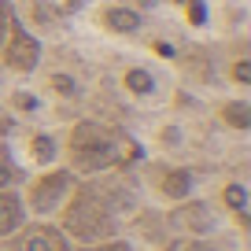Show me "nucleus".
<instances>
[{
  "label": "nucleus",
  "mask_w": 251,
  "mask_h": 251,
  "mask_svg": "<svg viewBox=\"0 0 251 251\" xmlns=\"http://www.w3.org/2000/svg\"><path fill=\"white\" fill-rule=\"evenodd\" d=\"M144 159L141 141H133L129 133L103 126L96 118H81L71 126L67 133V166L78 177H93V174H115L126 170Z\"/></svg>",
  "instance_id": "1"
},
{
  "label": "nucleus",
  "mask_w": 251,
  "mask_h": 251,
  "mask_svg": "<svg viewBox=\"0 0 251 251\" xmlns=\"http://www.w3.org/2000/svg\"><path fill=\"white\" fill-rule=\"evenodd\" d=\"M55 226L67 233V240H71L74 248L103 244V240L122 236V218H118L115 207L103 200L96 181H78V185H74L67 203L59 207V222H55Z\"/></svg>",
  "instance_id": "2"
},
{
  "label": "nucleus",
  "mask_w": 251,
  "mask_h": 251,
  "mask_svg": "<svg viewBox=\"0 0 251 251\" xmlns=\"http://www.w3.org/2000/svg\"><path fill=\"white\" fill-rule=\"evenodd\" d=\"M78 174L71 170V166H45V170L37 174V177L26 185V214H33V218H55L59 214V207L67 203V196L74 192V185H78Z\"/></svg>",
  "instance_id": "3"
},
{
  "label": "nucleus",
  "mask_w": 251,
  "mask_h": 251,
  "mask_svg": "<svg viewBox=\"0 0 251 251\" xmlns=\"http://www.w3.org/2000/svg\"><path fill=\"white\" fill-rule=\"evenodd\" d=\"M166 226L177 236H214V233H222L226 218L214 211V203L192 196L185 203H174V211L166 214Z\"/></svg>",
  "instance_id": "4"
},
{
  "label": "nucleus",
  "mask_w": 251,
  "mask_h": 251,
  "mask_svg": "<svg viewBox=\"0 0 251 251\" xmlns=\"http://www.w3.org/2000/svg\"><path fill=\"white\" fill-rule=\"evenodd\" d=\"M8 251H74V244L52 218H33L8 236Z\"/></svg>",
  "instance_id": "5"
},
{
  "label": "nucleus",
  "mask_w": 251,
  "mask_h": 251,
  "mask_svg": "<svg viewBox=\"0 0 251 251\" xmlns=\"http://www.w3.org/2000/svg\"><path fill=\"white\" fill-rule=\"evenodd\" d=\"M148 181H151L155 200H163V203H170V207L192 200V188H196V174L188 170V166H177V163L151 166V170H148Z\"/></svg>",
  "instance_id": "6"
},
{
  "label": "nucleus",
  "mask_w": 251,
  "mask_h": 251,
  "mask_svg": "<svg viewBox=\"0 0 251 251\" xmlns=\"http://www.w3.org/2000/svg\"><path fill=\"white\" fill-rule=\"evenodd\" d=\"M37 63H41V41L23 23H11L8 45H4V67L15 74H33Z\"/></svg>",
  "instance_id": "7"
},
{
  "label": "nucleus",
  "mask_w": 251,
  "mask_h": 251,
  "mask_svg": "<svg viewBox=\"0 0 251 251\" xmlns=\"http://www.w3.org/2000/svg\"><path fill=\"white\" fill-rule=\"evenodd\" d=\"M26 222H30V214H26L23 196H19L15 188H0V240H8L11 233H19Z\"/></svg>",
  "instance_id": "8"
},
{
  "label": "nucleus",
  "mask_w": 251,
  "mask_h": 251,
  "mask_svg": "<svg viewBox=\"0 0 251 251\" xmlns=\"http://www.w3.org/2000/svg\"><path fill=\"white\" fill-rule=\"evenodd\" d=\"M100 26L111 33H118V37H129V33H137L144 26L141 11L129 8V4H107V8L100 11Z\"/></svg>",
  "instance_id": "9"
},
{
  "label": "nucleus",
  "mask_w": 251,
  "mask_h": 251,
  "mask_svg": "<svg viewBox=\"0 0 251 251\" xmlns=\"http://www.w3.org/2000/svg\"><path fill=\"white\" fill-rule=\"evenodd\" d=\"M159 251H233L222 233L214 236H170Z\"/></svg>",
  "instance_id": "10"
},
{
  "label": "nucleus",
  "mask_w": 251,
  "mask_h": 251,
  "mask_svg": "<svg viewBox=\"0 0 251 251\" xmlns=\"http://www.w3.org/2000/svg\"><path fill=\"white\" fill-rule=\"evenodd\" d=\"M26 151H30V163L41 166V170L59 163V141H55V133H33Z\"/></svg>",
  "instance_id": "11"
},
{
  "label": "nucleus",
  "mask_w": 251,
  "mask_h": 251,
  "mask_svg": "<svg viewBox=\"0 0 251 251\" xmlns=\"http://www.w3.org/2000/svg\"><path fill=\"white\" fill-rule=\"evenodd\" d=\"M122 89H126L129 96H137V100H148V96H155L159 81H155V74H151L148 67H126Z\"/></svg>",
  "instance_id": "12"
},
{
  "label": "nucleus",
  "mask_w": 251,
  "mask_h": 251,
  "mask_svg": "<svg viewBox=\"0 0 251 251\" xmlns=\"http://www.w3.org/2000/svg\"><path fill=\"white\" fill-rule=\"evenodd\" d=\"M218 200H222V211H229L240 226H248V185H240V181H226Z\"/></svg>",
  "instance_id": "13"
},
{
  "label": "nucleus",
  "mask_w": 251,
  "mask_h": 251,
  "mask_svg": "<svg viewBox=\"0 0 251 251\" xmlns=\"http://www.w3.org/2000/svg\"><path fill=\"white\" fill-rule=\"evenodd\" d=\"M218 118L229 129H236V133H248L251 129V103L248 100H226L218 107Z\"/></svg>",
  "instance_id": "14"
},
{
  "label": "nucleus",
  "mask_w": 251,
  "mask_h": 251,
  "mask_svg": "<svg viewBox=\"0 0 251 251\" xmlns=\"http://www.w3.org/2000/svg\"><path fill=\"white\" fill-rule=\"evenodd\" d=\"M15 181H19V170L11 163V148L0 141V188H15Z\"/></svg>",
  "instance_id": "15"
},
{
  "label": "nucleus",
  "mask_w": 251,
  "mask_h": 251,
  "mask_svg": "<svg viewBox=\"0 0 251 251\" xmlns=\"http://www.w3.org/2000/svg\"><path fill=\"white\" fill-rule=\"evenodd\" d=\"M11 111H19V115H37L41 100L30 93V89H19V93H11Z\"/></svg>",
  "instance_id": "16"
},
{
  "label": "nucleus",
  "mask_w": 251,
  "mask_h": 251,
  "mask_svg": "<svg viewBox=\"0 0 251 251\" xmlns=\"http://www.w3.org/2000/svg\"><path fill=\"white\" fill-rule=\"evenodd\" d=\"M48 85H52V89H55V93H59V96H67V100L81 93V89H78V81H74L71 74H59V71H55L52 78H48Z\"/></svg>",
  "instance_id": "17"
},
{
  "label": "nucleus",
  "mask_w": 251,
  "mask_h": 251,
  "mask_svg": "<svg viewBox=\"0 0 251 251\" xmlns=\"http://www.w3.org/2000/svg\"><path fill=\"white\" fill-rule=\"evenodd\" d=\"M74 251H137L126 236H115V240H103V244H85V248H74Z\"/></svg>",
  "instance_id": "18"
},
{
  "label": "nucleus",
  "mask_w": 251,
  "mask_h": 251,
  "mask_svg": "<svg viewBox=\"0 0 251 251\" xmlns=\"http://www.w3.org/2000/svg\"><path fill=\"white\" fill-rule=\"evenodd\" d=\"M181 4H185V15H188V23H192V26H203V23H207L203 0H181Z\"/></svg>",
  "instance_id": "19"
},
{
  "label": "nucleus",
  "mask_w": 251,
  "mask_h": 251,
  "mask_svg": "<svg viewBox=\"0 0 251 251\" xmlns=\"http://www.w3.org/2000/svg\"><path fill=\"white\" fill-rule=\"evenodd\" d=\"M229 74H233V81H236V85H251V59H236Z\"/></svg>",
  "instance_id": "20"
},
{
  "label": "nucleus",
  "mask_w": 251,
  "mask_h": 251,
  "mask_svg": "<svg viewBox=\"0 0 251 251\" xmlns=\"http://www.w3.org/2000/svg\"><path fill=\"white\" fill-rule=\"evenodd\" d=\"M159 141H163V144H170V148H174V144H181V129H177V126H166L163 133H159Z\"/></svg>",
  "instance_id": "21"
},
{
  "label": "nucleus",
  "mask_w": 251,
  "mask_h": 251,
  "mask_svg": "<svg viewBox=\"0 0 251 251\" xmlns=\"http://www.w3.org/2000/svg\"><path fill=\"white\" fill-rule=\"evenodd\" d=\"M151 48H155L159 55H166V59H170V55H174V45H166V41H155V45H151Z\"/></svg>",
  "instance_id": "22"
},
{
  "label": "nucleus",
  "mask_w": 251,
  "mask_h": 251,
  "mask_svg": "<svg viewBox=\"0 0 251 251\" xmlns=\"http://www.w3.org/2000/svg\"><path fill=\"white\" fill-rule=\"evenodd\" d=\"M4 30H8V8L0 4V37H4Z\"/></svg>",
  "instance_id": "23"
},
{
  "label": "nucleus",
  "mask_w": 251,
  "mask_h": 251,
  "mask_svg": "<svg viewBox=\"0 0 251 251\" xmlns=\"http://www.w3.org/2000/svg\"><path fill=\"white\" fill-rule=\"evenodd\" d=\"M74 4H81V0H71V8H74Z\"/></svg>",
  "instance_id": "24"
}]
</instances>
